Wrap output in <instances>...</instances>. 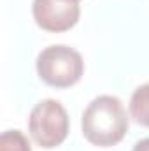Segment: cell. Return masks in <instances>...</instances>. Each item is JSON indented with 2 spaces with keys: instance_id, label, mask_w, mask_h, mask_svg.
<instances>
[{
  "instance_id": "obj_2",
  "label": "cell",
  "mask_w": 149,
  "mask_h": 151,
  "mask_svg": "<svg viewBox=\"0 0 149 151\" xmlns=\"http://www.w3.org/2000/svg\"><path fill=\"white\" fill-rule=\"evenodd\" d=\"M39 77L53 88H70L84 74V60L79 51L65 44L44 47L35 62Z\"/></svg>"
},
{
  "instance_id": "obj_7",
  "label": "cell",
  "mask_w": 149,
  "mask_h": 151,
  "mask_svg": "<svg viewBox=\"0 0 149 151\" xmlns=\"http://www.w3.org/2000/svg\"><path fill=\"white\" fill-rule=\"evenodd\" d=\"M132 151H149V137L142 139V141H139V142L133 146V150Z\"/></svg>"
},
{
  "instance_id": "obj_1",
  "label": "cell",
  "mask_w": 149,
  "mask_h": 151,
  "mask_svg": "<svg viewBox=\"0 0 149 151\" xmlns=\"http://www.w3.org/2000/svg\"><path fill=\"white\" fill-rule=\"evenodd\" d=\"M128 114L123 102L112 95L93 99L82 113L81 128L88 142L98 148L119 144L128 132Z\"/></svg>"
},
{
  "instance_id": "obj_4",
  "label": "cell",
  "mask_w": 149,
  "mask_h": 151,
  "mask_svg": "<svg viewBox=\"0 0 149 151\" xmlns=\"http://www.w3.org/2000/svg\"><path fill=\"white\" fill-rule=\"evenodd\" d=\"M32 14L42 30L60 34L75 27L81 16V7L79 0H34Z\"/></svg>"
},
{
  "instance_id": "obj_3",
  "label": "cell",
  "mask_w": 149,
  "mask_h": 151,
  "mask_svg": "<svg viewBox=\"0 0 149 151\" xmlns=\"http://www.w3.org/2000/svg\"><path fill=\"white\" fill-rule=\"evenodd\" d=\"M70 130V119L67 109L54 99L40 100L34 106L28 116V132L34 142L44 148L53 150L60 146Z\"/></svg>"
},
{
  "instance_id": "obj_5",
  "label": "cell",
  "mask_w": 149,
  "mask_h": 151,
  "mask_svg": "<svg viewBox=\"0 0 149 151\" xmlns=\"http://www.w3.org/2000/svg\"><path fill=\"white\" fill-rule=\"evenodd\" d=\"M130 116L142 127L149 128V83L139 86L130 99Z\"/></svg>"
},
{
  "instance_id": "obj_6",
  "label": "cell",
  "mask_w": 149,
  "mask_h": 151,
  "mask_svg": "<svg viewBox=\"0 0 149 151\" xmlns=\"http://www.w3.org/2000/svg\"><path fill=\"white\" fill-rule=\"evenodd\" d=\"M0 151H32V146L23 132L5 130L0 135Z\"/></svg>"
}]
</instances>
